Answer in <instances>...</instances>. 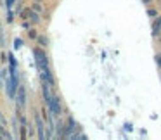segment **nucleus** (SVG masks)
I'll return each mask as SVG.
<instances>
[{"label": "nucleus", "mask_w": 161, "mask_h": 140, "mask_svg": "<svg viewBox=\"0 0 161 140\" xmlns=\"http://www.w3.org/2000/svg\"><path fill=\"white\" fill-rule=\"evenodd\" d=\"M35 57H36V62H38L40 69H45V67H47V57H45V54H43L40 49H35Z\"/></svg>", "instance_id": "1"}]
</instances>
